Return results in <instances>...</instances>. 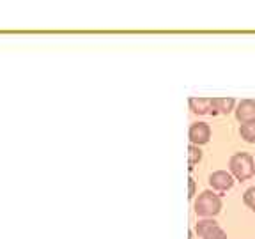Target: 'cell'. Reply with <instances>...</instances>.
<instances>
[{
    "label": "cell",
    "mask_w": 255,
    "mask_h": 239,
    "mask_svg": "<svg viewBox=\"0 0 255 239\" xmlns=\"http://www.w3.org/2000/svg\"><path fill=\"white\" fill-rule=\"evenodd\" d=\"M216 225H218V223L215 222V218H202V220H199V223L195 225L197 236H199V238H204V236L211 231V229H215Z\"/></svg>",
    "instance_id": "8"
},
{
    "label": "cell",
    "mask_w": 255,
    "mask_h": 239,
    "mask_svg": "<svg viewBox=\"0 0 255 239\" xmlns=\"http://www.w3.org/2000/svg\"><path fill=\"white\" fill-rule=\"evenodd\" d=\"M202 239H227V234H225V231H223L220 225H216V227L211 229Z\"/></svg>",
    "instance_id": "12"
},
{
    "label": "cell",
    "mask_w": 255,
    "mask_h": 239,
    "mask_svg": "<svg viewBox=\"0 0 255 239\" xmlns=\"http://www.w3.org/2000/svg\"><path fill=\"white\" fill-rule=\"evenodd\" d=\"M209 184L216 191H227L234 186V177L227 170H215L209 175Z\"/></svg>",
    "instance_id": "5"
},
{
    "label": "cell",
    "mask_w": 255,
    "mask_h": 239,
    "mask_svg": "<svg viewBox=\"0 0 255 239\" xmlns=\"http://www.w3.org/2000/svg\"><path fill=\"white\" fill-rule=\"evenodd\" d=\"M190 105V110L197 116H206V114H211L215 116L216 108H215V98H190L188 100Z\"/></svg>",
    "instance_id": "4"
},
{
    "label": "cell",
    "mask_w": 255,
    "mask_h": 239,
    "mask_svg": "<svg viewBox=\"0 0 255 239\" xmlns=\"http://www.w3.org/2000/svg\"><path fill=\"white\" fill-rule=\"evenodd\" d=\"M200 159H202V151H200V147L190 145V147H188V165H190V170H193V167L199 163Z\"/></svg>",
    "instance_id": "10"
},
{
    "label": "cell",
    "mask_w": 255,
    "mask_h": 239,
    "mask_svg": "<svg viewBox=\"0 0 255 239\" xmlns=\"http://www.w3.org/2000/svg\"><path fill=\"white\" fill-rule=\"evenodd\" d=\"M229 172L234 179L248 181L255 175V159L248 152H236L229 159Z\"/></svg>",
    "instance_id": "1"
},
{
    "label": "cell",
    "mask_w": 255,
    "mask_h": 239,
    "mask_svg": "<svg viewBox=\"0 0 255 239\" xmlns=\"http://www.w3.org/2000/svg\"><path fill=\"white\" fill-rule=\"evenodd\" d=\"M239 135L245 142L248 143H255V120L254 122H247V124H241L239 127Z\"/></svg>",
    "instance_id": "9"
},
{
    "label": "cell",
    "mask_w": 255,
    "mask_h": 239,
    "mask_svg": "<svg viewBox=\"0 0 255 239\" xmlns=\"http://www.w3.org/2000/svg\"><path fill=\"white\" fill-rule=\"evenodd\" d=\"M188 184H190V186H188V191H190V199H193V197H195V181L193 179H188Z\"/></svg>",
    "instance_id": "13"
},
{
    "label": "cell",
    "mask_w": 255,
    "mask_h": 239,
    "mask_svg": "<svg viewBox=\"0 0 255 239\" xmlns=\"http://www.w3.org/2000/svg\"><path fill=\"white\" fill-rule=\"evenodd\" d=\"M188 138H190L191 145L200 147L211 138V127L207 122H193L190 126V131H188Z\"/></svg>",
    "instance_id": "3"
},
{
    "label": "cell",
    "mask_w": 255,
    "mask_h": 239,
    "mask_svg": "<svg viewBox=\"0 0 255 239\" xmlns=\"http://www.w3.org/2000/svg\"><path fill=\"white\" fill-rule=\"evenodd\" d=\"M234 112H236V119H238L241 124L254 122L255 120V101L254 100L239 101Z\"/></svg>",
    "instance_id": "6"
},
{
    "label": "cell",
    "mask_w": 255,
    "mask_h": 239,
    "mask_svg": "<svg viewBox=\"0 0 255 239\" xmlns=\"http://www.w3.org/2000/svg\"><path fill=\"white\" fill-rule=\"evenodd\" d=\"M243 202L245 206L248 207V209H252V211L255 213V186L248 188L247 191L243 193Z\"/></svg>",
    "instance_id": "11"
},
{
    "label": "cell",
    "mask_w": 255,
    "mask_h": 239,
    "mask_svg": "<svg viewBox=\"0 0 255 239\" xmlns=\"http://www.w3.org/2000/svg\"><path fill=\"white\" fill-rule=\"evenodd\" d=\"M222 199L220 195H216L213 190L202 191L199 197L195 199V213L200 218H215L220 211H222Z\"/></svg>",
    "instance_id": "2"
},
{
    "label": "cell",
    "mask_w": 255,
    "mask_h": 239,
    "mask_svg": "<svg viewBox=\"0 0 255 239\" xmlns=\"http://www.w3.org/2000/svg\"><path fill=\"white\" fill-rule=\"evenodd\" d=\"M215 108L216 114L229 116L231 112L236 110V100L234 98H215Z\"/></svg>",
    "instance_id": "7"
}]
</instances>
